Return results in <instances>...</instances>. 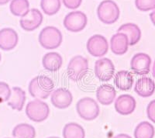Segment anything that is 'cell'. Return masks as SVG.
Masks as SVG:
<instances>
[{
    "mask_svg": "<svg viewBox=\"0 0 155 138\" xmlns=\"http://www.w3.org/2000/svg\"><path fill=\"white\" fill-rule=\"evenodd\" d=\"M54 84L51 78L45 75H39L30 81L29 92L32 97L37 99H46L53 92Z\"/></svg>",
    "mask_w": 155,
    "mask_h": 138,
    "instance_id": "6da1fadb",
    "label": "cell"
},
{
    "mask_svg": "<svg viewBox=\"0 0 155 138\" xmlns=\"http://www.w3.org/2000/svg\"><path fill=\"white\" fill-rule=\"evenodd\" d=\"M39 43L47 50H54L60 47L63 41V36L57 27H48L42 29L39 34Z\"/></svg>",
    "mask_w": 155,
    "mask_h": 138,
    "instance_id": "7a4b0ae2",
    "label": "cell"
},
{
    "mask_svg": "<svg viewBox=\"0 0 155 138\" xmlns=\"http://www.w3.org/2000/svg\"><path fill=\"white\" fill-rule=\"evenodd\" d=\"M97 15L103 23L113 24L120 18V8L113 0H104L98 6Z\"/></svg>",
    "mask_w": 155,
    "mask_h": 138,
    "instance_id": "3957f363",
    "label": "cell"
},
{
    "mask_svg": "<svg viewBox=\"0 0 155 138\" xmlns=\"http://www.w3.org/2000/svg\"><path fill=\"white\" fill-rule=\"evenodd\" d=\"M88 71V62L81 55L74 56L68 64V76L74 81H79L86 75Z\"/></svg>",
    "mask_w": 155,
    "mask_h": 138,
    "instance_id": "277c9868",
    "label": "cell"
},
{
    "mask_svg": "<svg viewBox=\"0 0 155 138\" xmlns=\"http://www.w3.org/2000/svg\"><path fill=\"white\" fill-rule=\"evenodd\" d=\"M26 114L30 120L41 123L48 119L50 114V108L45 102L36 99L29 102L26 106Z\"/></svg>",
    "mask_w": 155,
    "mask_h": 138,
    "instance_id": "5b68a950",
    "label": "cell"
},
{
    "mask_svg": "<svg viewBox=\"0 0 155 138\" xmlns=\"http://www.w3.org/2000/svg\"><path fill=\"white\" fill-rule=\"evenodd\" d=\"M78 114L83 120L88 121L94 120L99 115V106L93 99L85 97L78 100L76 105Z\"/></svg>",
    "mask_w": 155,
    "mask_h": 138,
    "instance_id": "8992f818",
    "label": "cell"
},
{
    "mask_svg": "<svg viewBox=\"0 0 155 138\" xmlns=\"http://www.w3.org/2000/svg\"><path fill=\"white\" fill-rule=\"evenodd\" d=\"M88 23L87 16L81 11H73L64 17V26L68 31L72 33L80 32L85 29Z\"/></svg>",
    "mask_w": 155,
    "mask_h": 138,
    "instance_id": "52a82bcc",
    "label": "cell"
},
{
    "mask_svg": "<svg viewBox=\"0 0 155 138\" xmlns=\"http://www.w3.org/2000/svg\"><path fill=\"white\" fill-rule=\"evenodd\" d=\"M87 51L90 54L95 58L103 57L109 50L107 39L100 34L92 36L86 44Z\"/></svg>",
    "mask_w": 155,
    "mask_h": 138,
    "instance_id": "ba28073f",
    "label": "cell"
},
{
    "mask_svg": "<svg viewBox=\"0 0 155 138\" xmlns=\"http://www.w3.org/2000/svg\"><path fill=\"white\" fill-rule=\"evenodd\" d=\"M94 71L101 81H109L114 75L115 66L110 59L102 58L95 61Z\"/></svg>",
    "mask_w": 155,
    "mask_h": 138,
    "instance_id": "9c48e42d",
    "label": "cell"
},
{
    "mask_svg": "<svg viewBox=\"0 0 155 138\" xmlns=\"http://www.w3.org/2000/svg\"><path fill=\"white\" fill-rule=\"evenodd\" d=\"M43 15L37 9H31L19 20L20 27L27 32L37 30L43 22Z\"/></svg>",
    "mask_w": 155,
    "mask_h": 138,
    "instance_id": "30bf717a",
    "label": "cell"
},
{
    "mask_svg": "<svg viewBox=\"0 0 155 138\" xmlns=\"http://www.w3.org/2000/svg\"><path fill=\"white\" fill-rule=\"evenodd\" d=\"M151 58L145 53L136 54L131 59L132 71L138 75H145L150 72Z\"/></svg>",
    "mask_w": 155,
    "mask_h": 138,
    "instance_id": "8fae6325",
    "label": "cell"
},
{
    "mask_svg": "<svg viewBox=\"0 0 155 138\" xmlns=\"http://www.w3.org/2000/svg\"><path fill=\"white\" fill-rule=\"evenodd\" d=\"M73 101V96L70 91L64 88H59L51 93V102L58 109H66L71 106Z\"/></svg>",
    "mask_w": 155,
    "mask_h": 138,
    "instance_id": "7c38bea8",
    "label": "cell"
},
{
    "mask_svg": "<svg viewBox=\"0 0 155 138\" xmlns=\"http://www.w3.org/2000/svg\"><path fill=\"white\" fill-rule=\"evenodd\" d=\"M19 41V37L15 30L3 28L0 30V49L9 51L14 49Z\"/></svg>",
    "mask_w": 155,
    "mask_h": 138,
    "instance_id": "4fadbf2b",
    "label": "cell"
},
{
    "mask_svg": "<svg viewBox=\"0 0 155 138\" xmlns=\"http://www.w3.org/2000/svg\"><path fill=\"white\" fill-rule=\"evenodd\" d=\"M137 103L130 95H121L115 101V109L121 115H129L135 110Z\"/></svg>",
    "mask_w": 155,
    "mask_h": 138,
    "instance_id": "5bb4252c",
    "label": "cell"
},
{
    "mask_svg": "<svg viewBox=\"0 0 155 138\" xmlns=\"http://www.w3.org/2000/svg\"><path fill=\"white\" fill-rule=\"evenodd\" d=\"M134 91L141 97H150L155 92L154 81L149 77H142L136 81Z\"/></svg>",
    "mask_w": 155,
    "mask_h": 138,
    "instance_id": "9a60e30c",
    "label": "cell"
},
{
    "mask_svg": "<svg viewBox=\"0 0 155 138\" xmlns=\"http://www.w3.org/2000/svg\"><path fill=\"white\" fill-rule=\"evenodd\" d=\"M116 92L114 87L111 85L103 84L98 88L96 91V98L99 103L104 106L112 104L115 100Z\"/></svg>",
    "mask_w": 155,
    "mask_h": 138,
    "instance_id": "2e32d148",
    "label": "cell"
},
{
    "mask_svg": "<svg viewBox=\"0 0 155 138\" xmlns=\"http://www.w3.org/2000/svg\"><path fill=\"white\" fill-rule=\"evenodd\" d=\"M129 41L127 35L124 33H117L111 37L110 48L113 54L123 55L128 51Z\"/></svg>",
    "mask_w": 155,
    "mask_h": 138,
    "instance_id": "e0dca14e",
    "label": "cell"
},
{
    "mask_svg": "<svg viewBox=\"0 0 155 138\" xmlns=\"http://www.w3.org/2000/svg\"><path fill=\"white\" fill-rule=\"evenodd\" d=\"M118 33H124L127 35L129 41V45L134 46L137 44L141 38V30L135 23H128L123 24L117 30Z\"/></svg>",
    "mask_w": 155,
    "mask_h": 138,
    "instance_id": "ac0fdd59",
    "label": "cell"
},
{
    "mask_svg": "<svg viewBox=\"0 0 155 138\" xmlns=\"http://www.w3.org/2000/svg\"><path fill=\"white\" fill-rule=\"evenodd\" d=\"M26 101V92L19 87H13L11 96L7 101L8 106L12 110L21 111Z\"/></svg>",
    "mask_w": 155,
    "mask_h": 138,
    "instance_id": "d6986e66",
    "label": "cell"
},
{
    "mask_svg": "<svg viewBox=\"0 0 155 138\" xmlns=\"http://www.w3.org/2000/svg\"><path fill=\"white\" fill-rule=\"evenodd\" d=\"M63 59L61 55L57 52H49L43 57L42 64L49 71H57L61 67Z\"/></svg>",
    "mask_w": 155,
    "mask_h": 138,
    "instance_id": "ffe728a7",
    "label": "cell"
},
{
    "mask_svg": "<svg viewBox=\"0 0 155 138\" xmlns=\"http://www.w3.org/2000/svg\"><path fill=\"white\" fill-rule=\"evenodd\" d=\"M114 83L120 90L128 91L134 85V77L130 71H120L115 75Z\"/></svg>",
    "mask_w": 155,
    "mask_h": 138,
    "instance_id": "44dd1931",
    "label": "cell"
},
{
    "mask_svg": "<svg viewBox=\"0 0 155 138\" xmlns=\"http://www.w3.org/2000/svg\"><path fill=\"white\" fill-rule=\"evenodd\" d=\"M64 138H85L84 128L76 123H69L64 126L62 132Z\"/></svg>",
    "mask_w": 155,
    "mask_h": 138,
    "instance_id": "7402d4cb",
    "label": "cell"
},
{
    "mask_svg": "<svg viewBox=\"0 0 155 138\" xmlns=\"http://www.w3.org/2000/svg\"><path fill=\"white\" fill-rule=\"evenodd\" d=\"M14 138H34L36 136L35 128L28 123H19L12 130Z\"/></svg>",
    "mask_w": 155,
    "mask_h": 138,
    "instance_id": "603a6c76",
    "label": "cell"
},
{
    "mask_svg": "<svg viewBox=\"0 0 155 138\" xmlns=\"http://www.w3.org/2000/svg\"><path fill=\"white\" fill-rule=\"evenodd\" d=\"M154 127L149 122L143 121L136 126L134 130L135 138H153L154 136Z\"/></svg>",
    "mask_w": 155,
    "mask_h": 138,
    "instance_id": "cb8c5ba5",
    "label": "cell"
},
{
    "mask_svg": "<svg viewBox=\"0 0 155 138\" xmlns=\"http://www.w3.org/2000/svg\"><path fill=\"white\" fill-rule=\"evenodd\" d=\"M9 9L14 16L22 17L30 10V3L28 0H12Z\"/></svg>",
    "mask_w": 155,
    "mask_h": 138,
    "instance_id": "d4e9b609",
    "label": "cell"
},
{
    "mask_svg": "<svg viewBox=\"0 0 155 138\" xmlns=\"http://www.w3.org/2000/svg\"><path fill=\"white\" fill-rule=\"evenodd\" d=\"M61 0H41V7L48 16H54L61 9Z\"/></svg>",
    "mask_w": 155,
    "mask_h": 138,
    "instance_id": "484cf974",
    "label": "cell"
},
{
    "mask_svg": "<svg viewBox=\"0 0 155 138\" xmlns=\"http://www.w3.org/2000/svg\"><path fill=\"white\" fill-rule=\"evenodd\" d=\"M135 5L139 10L147 12L155 9V0H135Z\"/></svg>",
    "mask_w": 155,
    "mask_h": 138,
    "instance_id": "4316f807",
    "label": "cell"
},
{
    "mask_svg": "<svg viewBox=\"0 0 155 138\" xmlns=\"http://www.w3.org/2000/svg\"><path fill=\"white\" fill-rule=\"evenodd\" d=\"M12 89L9 85L4 81H0V103L8 101L11 96Z\"/></svg>",
    "mask_w": 155,
    "mask_h": 138,
    "instance_id": "83f0119b",
    "label": "cell"
},
{
    "mask_svg": "<svg viewBox=\"0 0 155 138\" xmlns=\"http://www.w3.org/2000/svg\"><path fill=\"white\" fill-rule=\"evenodd\" d=\"M147 114L148 119L155 123V99L150 102L147 107Z\"/></svg>",
    "mask_w": 155,
    "mask_h": 138,
    "instance_id": "f1b7e54d",
    "label": "cell"
},
{
    "mask_svg": "<svg viewBox=\"0 0 155 138\" xmlns=\"http://www.w3.org/2000/svg\"><path fill=\"white\" fill-rule=\"evenodd\" d=\"M64 5L68 9H75L81 5L82 0H62Z\"/></svg>",
    "mask_w": 155,
    "mask_h": 138,
    "instance_id": "f546056e",
    "label": "cell"
},
{
    "mask_svg": "<svg viewBox=\"0 0 155 138\" xmlns=\"http://www.w3.org/2000/svg\"><path fill=\"white\" fill-rule=\"evenodd\" d=\"M113 138H132L129 135L125 134V133H120V134L116 135V136H114Z\"/></svg>",
    "mask_w": 155,
    "mask_h": 138,
    "instance_id": "4dcf8cb0",
    "label": "cell"
},
{
    "mask_svg": "<svg viewBox=\"0 0 155 138\" xmlns=\"http://www.w3.org/2000/svg\"><path fill=\"white\" fill-rule=\"evenodd\" d=\"M150 20H151L152 23L155 26V10L153 11L150 14Z\"/></svg>",
    "mask_w": 155,
    "mask_h": 138,
    "instance_id": "1f68e13d",
    "label": "cell"
},
{
    "mask_svg": "<svg viewBox=\"0 0 155 138\" xmlns=\"http://www.w3.org/2000/svg\"><path fill=\"white\" fill-rule=\"evenodd\" d=\"M10 0H0V5H5L9 2Z\"/></svg>",
    "mask_w": 155,
    "mask_h": 138,
    "instance_id": "d6a6232c",
    "label": "cell"
},
{
    "mask_svg": "<svg viewBox=\"0 0 155 138\" xmlns=\"http://www.w3.org/2000/svg\"><path fill=\"white\" fill-rule=\"evenodd\" d=\"M152 74H153V78H155V60H154V62H153V68H152Z\"/></svg>",
    "mask_w": 155,
    "mask_h": 138,
    "instance_id": "836d02e7",
    "label": "cell"
},
{
    "mask_svg": "<svg viewBox=\"0 0 155 138\" xmlns=\"http://www.w3.org/2000/svg\"><path fill=\"white\" fill-rule=\"evenodd\" d=\"M48 138H60V137H58V136H50V137Z\"/></svg>",
    "mask_w": 155,
    "mask_h": 138,
    "instance_id": "e575fe53",
    "label": "cell"
},
{
    "mask_svg": "<svg viewBox=\"0 0 155 138\" xmlns=\"http://www.w3.org/2000/svg\"><path fill=\"white\" fill-rule=\"evenodd\" d=\"M2 60V56H1V53H0V61Z\"/></svg>",
    "mask_w": 155,
    "mask_h": 138,
    "instance_id": "d590c367",
    "label": "cell"
}]
</instances>
